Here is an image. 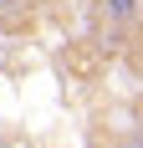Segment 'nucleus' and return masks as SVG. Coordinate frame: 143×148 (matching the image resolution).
<instances>
[{
	"label": "nucleus",
	"instance_id": "nucleus-1",
	"mask_svg": "<svg viewBox=\"0 0 143 148\" xmlns=\"http://www.w3.org/2000/svg\"><path fill=\"white\" fill-rule=\"evenodd\" d=\"M92 5H97V15L113 31H138L143 26V0H92Z\"/></svg>",
	"mask_w": 143,
	"mask_h": 148
},
{
	"label": "nucleus",
	"instance_id": "nucleus-2",
	"mask_svg": "<svg viewBox=\"0 0 143 148\" xmlns=\"http://www.w3.org/2000/svg\"><path fill=\"white\" fill-rule=\"evenodd\" d=\"M5 5H15V0H0V10H5Z\"/></svg>",
	"mask_w": 143,
	"mask_h": 148
}]
</instances>
